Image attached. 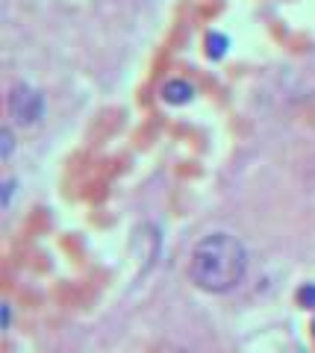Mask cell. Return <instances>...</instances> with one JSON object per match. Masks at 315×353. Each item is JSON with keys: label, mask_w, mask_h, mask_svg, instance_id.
<instances>
[{"label": "cell", "mask_w": 315, "mask_h": 353, "mask_svg": "<svg viewBox=\"0 0 315 353\" xmlns=\"http://www.w3.org/2000/svg\"><path fill=\"white\" fill-rule=\"evenodd\" d=\"M247 271V250L230 233H212L192 253L189 274L203 292H230Z\"/></svg>", "instance_id": "1"}, {"label": "cell", "mask_w": 315, "mask_h": 353, "mask_svg": "<svg viewBox=\"0 0 315 353\" xmlns=\"http://www.w3.org/2000/svg\"><path fill=\"white\" fill-rule=\"evenodd\" d=\"M9 112L18 124H36L45 112V101H41L39 92H32L30 85H15L12 97H9Z\"/></svg>", "instance_id": "2"}, {"label": "cell", "mask_w": 315, "mask_h": 353, "mask_svg": "<svg viewBox=\"0 0 315 353\" xmlns=\"http://www.w3.org/2000/svg\"><path fill=\"white\" fill-rule=\"evenodd\" d=\"M192 94L194 92L186 80H171V83H165V88H162V97H165L168 103H189Z\"/></svg>", "instance_id": "3"}, {"label": "cell", "mask_w": 315, "mask_h": 353, "mask_svg": "<svg viewBox=\"0 0 315 353\" xmlns=\"http://www.w3.org/2000/svg\"><path fill=\"white\" fill-rule=\"evenodd\" d=\"M227 53V39L221 32H210V39H206V57L210 59H221Z\"/></svg>", "instance_id": "4"}, {"label": "cell", "mask_w": 315, "mask_h": 353, "mask_svg": "<svg viewBox=\"0 0 315 353\" xmlns=\"http://www.w3.org/2000/svg\"><path fill=\"white\" fill-rule=\"evenodd\" d=\"M298 297H301V303H303V306L315 309V283H307V285H303V289L298 292Z\"/></svg>", "instance_id": "5"}, {"label": "cell", "mask_w": 315, "mask_h": 353, "mask_svg": "<svg viewBox=\"0 0 315 353\" xmlns=\"http://www.w3.org/2000/svg\"><path fill=\"white\" fill-rule=\"evenodd\" d=\"M0 141H3V157H9V150H12V132L3 130L0 132Z\"/></svg>", "instance_id": "6"}, {"label": "cell", "mask_w": 315, "mask_h": 353, "mask_svg": "<svg viewBox=\"0 0 315 353\" xmlns=\"http://www.w3.org/2000/svg\"><path fill=\"white\" fill-rule=\"evenodd\" d=\"M9 194H12V183L3 185V203H9Z\"/></svg>", "instance_id": "7"}]
</instances>
